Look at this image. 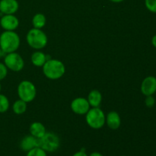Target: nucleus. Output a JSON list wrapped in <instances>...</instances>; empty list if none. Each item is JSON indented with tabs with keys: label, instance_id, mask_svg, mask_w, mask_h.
Wrapping results in <instances>:
<instances>
[{
	"label": "nucleus",
	"instance_id": "obj_1",
	"mask_svg": "<svg viewBox=\"0 0 156 156\" xmlns=\"http://www.w3.org/2000/svg\"><path fill=\"white\" fill-rule=\"evenodd\" d=\"M20 45V37L14 30H5L0 35V48L5 53L15 52Z\"/></svg>",
	"mask_w": 156,
	"mask_h": 156
},
{
	"label": "nucleus",
	"instance_id": "obj_2",
	"mask_svg": "<svg viewBox=\"0 0 156 156\" xmlns=\"http://www.w3.org/2000/svg\"><path fill=\"white\" fill-rule=\"evenodd\" d=\"M43 71L46 77L50 79H58L62 77L66 71L64 64L57 59H49L43 66Z\"/></svg>",
	"mask_w": 156,
	"mask_h": 156
},
{
	"label": "nucleus",
	"instance_id": "obj_3",
	"mask_svg": "<svg viewBox=\"0 0 156 156\" xmlns=\"http://www.w3.org/2000/svg\"><path fill=\"white\" fill-rule=\"evenodd\" d=\"M27 41L32 48L40 50L47 45V37L41 29L34 27L27 33Z\"/></svg>",
	"mask_w": 156,
	"mask_h": 156
},
{
	"label": "nucleus",
	"instance_id": "obj_4",
	"mask_svg": "<svg viewBox=\"0 0 156 156\" xmlns=\"http://www.w3.org/2000/svg\"><path fill=\"white\" fill-rule=\"evenodd\" d=\"M105 115L100 108H94L89 109L86 114V121L88 126L93 129H100L105 123Z\"/></svg>",
	"mask_w": 156,
	"mask_h": 156
},
{
	"label": "nucleus",
	"instance_id": "obj_5",
	"mask_svg": "<svg viewBox=\"0 0 156 156\" xmlns=\"http://www.w3.org/2000/svg\"><path fill=\"white\" fill-rule=\"evenodd\" d=\"M59 139L52 133H46L44 136L38 139V147H41L46 152H55L59 147Z\"/></svg>",
	"mask_w": 156,
	"mask_h": 156
},
{
	"label": "nucleus",
	"instance_id": "obj_6",
	"mask_svg": "<svg viewBox=\"0 0 156 156\" xmlns=\"http://www.w3.org/2000/svg\"><path fill=\"white\" fill-rule=\"evenodd\" d=\"M18 94L20 99L24 101L30 102L36 96V88L32 82L23 81L18 87Z\"/></svg>",
	"mask_w": 156,
	"mask_h": 156
},
{
	"label": "nucleus",
	"instance_id": "obj_7",
	"mask_svg": "<svg viewBox=\"0 0 156 156\" xmlns=\"http://www.w3.org/2000/svg\"><path fill=\"white\" fill-rule=\"evenodd\" d=\"M4 62L5 66L14 72L21 71L24 65L22 57L15 52L8 53L5 57Z\"/></svg>",
	"mask_w": 156,
	"mask_h": 156
},
{
	"label": "nucleus",
	"instance_id": "obj_8",
	"mask_svg": "<svg viewBox=\"0 0 156 156\" xmlns=\"http://www.w3.org/2000/svg\"><path fill=\"white\" fill-rule=\"evenodd\" d=\"M89 108L90 105L88 100L83 98H76L73 101L71 104V108L73 112L77 114H80V115L87 114V112L89 111Z\"/></svg>",
	"mask_w": 156,
	"mask_h": 156
},
{
	"label": "nucleus",
	"instance_id": "obj_9",
	"mask_svg": "<svg viewBox=\"0 0 156 156\" xmlns=\"http://www.w3.org/2000/svg\"><path fill=\"white\" fill-rule=\"evenodd\" d=\"M141 91L145 96L153 95L156 92V78L148 76L145 78L141 85Z\"/></svg>",
	"mask_w": 156,
	"mask_h": 156
},
{
	"label": "nucleus",
	"instance_id": "obj_10",
	"mask_svg": "<svg viewBox=\"0 0 156 156\" xmlns=\"http://www.w3.org/2000/svg\"><path fill=\"white\" fill-rule=\"evenodd\" d=\"M18 24V19L13 15H4L0 20V24L5 30H15Z\"/></svg>",
	"mask_w": 156,
	"mask_h": 156
},
{
	"label": "nucleus",
	"instance_id": "obj_11",
	"mask_svg": "<svg viewBox=\"0 0 156 156\" xmlns=\"http://www.w3.org/2000/svg\"><path fill=\"white\" fill-rule=\"evenodd\" d=\"M19 5L17 0H1L0 12L4 15H13L18 11Z\"/></svg>",
	"mask_w": 156,
	"mask_h": 156
},
{
	"label": "nucleus",
	"instance_id": "obj_12",
	"mask_svg": "<svg viewBox=\"0 0 156 156\" xmlns=\"http://www.w3.org/2000/svg\"><path fill=\"white\" fill-rule=\"evenodd\" d=\"M20 147L22 150L28 152L34 148L38 147V139L35 138L33 136H25L21 140Z\"/></svg>",
	"mask_w": 156,
	"mask_h": 156
},
{
	"label": "nucleus",
	"instance_id": "obj_13",
	"mask_svg": "<svg viewBox=\"0 0 156 156\" xmlns=\"http://www.w3.org/2000/svg\"><path fill=\"white\" fill-rule=\"evenodd\" d=\"M107 123L108 126L112 129H117L120 127L121 120L120 117L115 111H111L108 114L107 117Z\"/></svg>",
	"mask_w": 156,
	"mask_h": 156
},
{
	"label": "nucleus",
	"instance_id": "obj_14",
	"mask_svg": "<svg viewBox=\"0 0 156 156\" xmlns=\"http://www.w3.org/2000/svg\"><path fill=\"white\" fill-rule=\"evenodd\" d=\"M30 133L35 138L40 139L46 133V129L44 125L39 122L33 123L30 126Z\"/></svg>",
	"mask_w": 156,
	"mask_h": 156
},
{
	"label": "nucleus",
	"instance_id": "obj_15",
	"mask_svg": "<svg viewBox=\"0 0 156 156\" xmlns=\"http://www.w3.org/2000/svg\"><path fill=\"white\" fill-rule=\"evenodd\" d=\"M102 101V95L98 90H92L88 94V101L93 108H98L101 105Z\"/></svg>",
	"mask_w": 156,
	"mask_h": 156
},
{
	"label": "nucleus",
	"instance_id": "obj_16",
	"mask_svg": "<svg viewBox=\"0 0 156 156\" xmlns=\"http://www.w3.org/2000/svg\"><path fill=\"white\" fill-rule=\"evenodd\" d=\"M47 60V56L42 52H36V53H34L31 56L32 63L36 66H43Z\"/></svg>",
	"mask_w": 156,
	"mask_h": 156
},
{
	"label": "nucleus",
	"instance_id": "obj_17",
	"mask_svg": "<svg viewBox=\"0 0 156 156\" xmlns=\"http://www.w3.org/2000/svg\"><path fill=\"white\" fill-rule=\"evenodd\" d=\"M32 23H33V25L35 28H42L46 24V17L43 14H37L34 16Z\"/></svg>",
	"mask_w": 156,
	"mask_h": 156
},
{
	"label": "nucleus",
	"instance_id": "obj_18",
	"mask_svg": "<svg viewBox=\"0 0 156 156\" xmlns=\"http://www.w3.org/2000/svg\"><path fill=\"white\" fill-rule=\"evenodd\" d=\"M12 108H13V111L15 112V114H22L23 113L25 112L26 109H27V104L25 101L20 99L14 103Z\"/></svg>",
	"mask_w": 156,
	"mask_h": 156
},
{
	"label": "nucleus",
	"instance_id": "obj_19",
	"mask_svg": "<svg viewBox=\"0 0 156 156\" xmlns=\"http://www.w3.org/2000/svg\"><path fill=\"white\" fill-rule=\"evenodd\" d=\"M9 108V99L4 94H0V113H4Z\"/></svg>",
	"mask_w": 156,
	"mask_h": 156
},
{
	"label": "nucleus",
	"instance_id": "obj_20",
	"mask_svg": "<svg viewBox=\"0 0 156 156\" xmlns=\"http://www.w3.org/2000/svg\"><path fill=\"white\" fill-rule=\"evenodd\" d=\"M26 156H47V154L41 147H35L28 151Z\"/></svg>",
	"mask_w": 156,
	"mask_h": 156
},
{
	"label": "nucleus",
	"instance_id": "obj_21",
	"mask_svg": "<svg viewBox=\"0 0 156 156\" xmlns=\"http://www.w3.org/2000/svg\"><path fill=\"white\" fill-rule=\"evenodd\" d=\"M145 5L149 12L156 13V0H145Z\"/></svg>",
	"mask_w": 156,
	"mask_h": 156
},
{
	"label": "nucleus",
	"instance_id": "obj_22",
	"mask_svg": "<svg viewBox=\"0 0 156 156\" xmlns=\"http://www.w3.org/2000/svg\"><path fill=\"white\" fill-rule=\"evenodd\" d=\"M145 104H146V107L148 108H152L155 104V99L152 95L146 96V100H145Z\"/></svg>",
	"mask_w": 156,
	"mask_h": 156
},
{
	"label": "nucleus",
	"instance_id": "obj_23",
	"mask_svg": "<svg viewBox=\"0 0 156 156\" xmlns=\"http://www.w3.org/2000/svg\"><path fill=\"white\" fill-rule=\"evenodd\" d=\"M7 67L5 66V65L2 62H0V81L4 79L6 77L8 73V69Z\"/></svg>",
	"mask_w": 156,
	"mask_h": 156
},
{
	"label": "nucleus",
	"instance_id": "obj_24",
	"mask_svg": "<svg viewBox=\"0 0 156 156\" xmlns=\"http://www.w3.org/2000/svg\"><path fill=\"white\" fill-rule=\"evenodd\" d=\"M73 156H88V155H87L86 153H85V149H82V150L79 151V152H76V153L74 154Z\"/></svg>",
	"mask_w": 156,
	"mask_h": 156
},
{
	"label": "nucleus",
	"instance_id": "obj_25",
	"mask_svg": "<svg viewBox=\"0 0 156 156\" xmlns=\"http://www.w3.org/2000/svg\"><path fill=\"white\" fill-rule=\"evenodd\" d=\"M152 44L154 46V47L156 48V34L154 35L152 38Z\"/></svg>",
	"mask_w": 156,
	"mask_h": 156
},
{
	"label": "nucleus",
	"instance_id": "obj_26",
	"mask_svg": "<svg viewBox=\"0 0 156 156\" xmlns=\"http://www.w3.org/2000/svg\"><path fill=\"white\" fill-rule=\"evenodd\" d=\"M90 156H103V155H102V154H101L100 152H92V153L90 155Z\"/></svg>",
	"mask_w": 156,
	"mask_h": 156
},
{
	"label": "nucleus",
	"instance_id": "obj_27",
	"mask_svg": "<svg viewBox=\"0 0 156 156\" xmlns=\"http://www.w3.org/2000/svg\"><path fill=\"white\" fill-rule=\"evenodd\" d=\"M110 1L113 2H116V3H118V2H123V0H110Z\"/></svg>",
	"mask_w": 156,
	"mask_h": 156
},
{
	"label": "nucleus",
	"instance_id": "obj_28",
	"mask_svg": "<svg viewBox=\"0 0 156 156\" xmlns=\"http://www.w3.org/2000/svg\"><path fill=\"white\" fill-rule=\"evenodd\" d=\"M4 52H3L2 51V49L1 48H0V58H1L2 57V56H3V55H4Z\"/></svg>",
	"mask_w": 156,
	"mask_h": 156
},
{
	"label": "nucleus",
	"instance_id": "obj_29",
	"mask_svg": "<svg viewBox=\"0 0 156 156\" xmlns=\"http://www.w3.org/2000/svg\"><path fill=\"white\" fill-rule=\"evenodd\" d=\"M1 89H2V85L1 84H0V91H1Z\"/></svg>",
	"mask_w": 156,
	"mask_h": 156
},
{
	"label": "nucleus",
	"instance_id": "obj_30",
	"mask_svg": "<svg viewBox=\"0 0 156 156\" xmlns=\"http://www.w3.org/2000/svg\"><path fill=\"white\" fill-rule=\"evenodd\" d=\"M122 156H126V155H122Z\"/></svg>",
	"mask_w": 156,
	"mask_h": 156
}]
</instances>
